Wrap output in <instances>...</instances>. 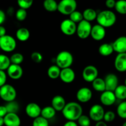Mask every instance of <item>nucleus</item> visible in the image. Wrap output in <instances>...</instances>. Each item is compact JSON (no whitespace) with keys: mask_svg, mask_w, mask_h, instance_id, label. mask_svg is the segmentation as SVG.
<instances>
[{"mask_svg":"<svg viewBox=\"0 0 126 126\" xmlns=\"http://www.w3.org/2000/svg\"><path fill=\"white\" fill-rule=\"evenodd\" d=\"M83 110L79 103L76 102H70L66 103L63 110L62 115L68 121H76L82 114Z\"/></svg>","mask_w":126,"mask_h":126,"instance_id":"nucleus-1","label":"nucleus"},{"mask_svg":"<svg viewBox=\"0 0 126 126\" xmlns=\"http://www.w3.org/2000/svg\"><path fill=\"white\" fill-rule=\"evenodd\" d=\"M97 24L105 28H109L115 24L117 17L115 14L110 10H104L97 14Z\"/></svg>","mask_w":126,"mask_h":126,"instance_id":"nucleus-2","label":"nucleus"},{"mask_svg":"<svg viewBox=\"0 0 126 126\" xmlns=\"http://www.w3.org/2000/svg\"><path fill=\"white\" fill-rule=\"evenodd\" d=\"M56 65L60 69L70 68L73 63V56L72 54L66 50L59 52L55 58Z\"/></svg>","mask_w":126,"mask_h":126,"instance_id":"nucleus-3","label":"nucleus"},{"mask_svg":"<svg viewBox=\"0 0 126 126\" xmlns=\"http://www.w3.org/2000/svg\"><path fill=\"white\" fill-rule=\"evenodd\" d=\"M17 97V91L12 85L6 84L0 87V98L7 103L16 100Z\"/></svg>","mask_w":126,"mask_h":126,"instance_id":"nucleus-4","label":"nucleus"},{"mask_svg":"<svg viewBox=\"0 0 126 126\" xmlns=\"http://www.w3.org/2000/svg\"><path fill=\"white\" fill-rule=\"evenodd\" d=\"M77 2L75 0H62L58 3L57 11L62 14L70 16L77 8Z\"/></svg>","mask_w":126,"mask_h":126,"instance_id":"nucleus-5","label":"nucleus"},{"mask_svg":"<svg viewBox=\"0 0 126 126\" xmlns=\"http://www.w3.org/2000/svg\"><path fill=\"white\" fill-rule=\"evenodd\" d=\"M17 42L12 36L6 34L0 38V49L6 52H11L16 49Z\"/></svg>","mask_w":126,"mask_h":126,"instance_id":"nucleus-6","label":"nucleus"},{"mask_svg":"<svg viewBox=\"0 0 126 126\" xmlns=\"http://www.w3.org/2000/svg\"><path fill=\"white\" fill-rule=\"evenodd\" d=\"M92 25L91 22H89L85 20H82L77 25L76 32L78 36L82 39H86L91 36Z\"/></svg>","mask_w":126,"mask_h":126,"instance_id":"nucleus-7","label":"nucleus"},{"mask_svg":"<svg viewBox=\"0 0 126 126\" xmlns=\"http://www.w3.org/2000/svg\"><path fill=\"white\" fill-rule=\"evenodd\" d=\"M98 69L94 65H87L84 68L82 76L84 80L86 82H92L96 78H98Z\"/></svg>","mask_w":126,"mask_h":126,"instance_id":"nucleus-8","label":"nucleus"},{"mask_svg":"<svg viewBox=\"0 0 126 126\" xmlns=\"http://www.w3.org/2000/svg\"><path fill=\"white\" fill-rule=\"evenodd\" d=\"M105 110L102 105L95 104L91 107L89 110V118L95 122L101 121L103 119Z\"/></svg>","mask_w":126,"mask_h":126,"instance_id":"nucleus-9","label":"nucleus"},{"mask_svg":"<svg viewBox=\"0 0 126 126\" xmlns=\"http://www.w3.org/2000/svg\"><path fill=\"white\" fill-rule=\"evenodd\" d=\"M77 25L69 18L63 20L61 22L60 28L61 32L66 36H72L76 32Z\"/></svg>","mask_w":126,"mask_h":126,"instance_id":"nucleus-10","label":"nucleus"},{"mask_svg":"<svg viewBox=\"0 0 126 126\" xmlns=\"http://www.w3.org/2000/svg\"><path fill=\"white\" fill-rule=\"evenodd\" d=\"M104 81L105 84L106 91L114 92L118 86V78L114 73L108 74L105 78Z\"/></svg>","mask_w":126,"mask_h":126,"instance_id":"nucleus-11","label":"nucleus"},{"mask_svg":"<svg viewBox=\"0 0 126 126\" xmlns=\"http://www.w3.org/2000/svg\"><path fill=\"white\" fill-rule=\"evenodd\" d=\"M92 97V92L89 87L80 88L76 92V98L81 103H87Z\"/></svg>","mask_w":126,"mask_h":126,"instance_id":"nucleus-12","label":"nucleus"},{"mask_svg":"<svg viewBox=\"0 0 126 126\" xmlns=\"http://www.w3.org/2000/svg\"><path fill=\"white\" fill-rule=\"evenodd\" d=\"M7 73L12 79L18 80L23 76V71L20 65L11 64L7 70Z\"/></svg>","mask_w":126,"mask_h":126,"instance_id":"nucleus-13","label":"nucleus"},{"mask_svg":"<svg viewBox=\"0 0 126 126\" xmlns=\"http://www.w3.org/2000/svg\"><path fill=\"white\" fill-rule=\"evenodd\" d=\"M41 108L37 103L32 102L28 104L25 107V113L28 117L33 119L38 118L41 116Z\"/></svg>","mask_w":126,"mask_h":126,"instance_id":"nucleus-14","label":"nucleus"},{"mask_svg":"<svg viewBox=\"0 0 126 126\" xmlns=\"http://www.w3.org/2000/svg\"><path fill=\"white\" fill-rule=\"evenodd\" d=\"M106 36V30L104 27L98 24L92 26L91 32V36L95 41H100L104 39Z\"/></svg>","mask_w":126,"mask_h":126,"instance_id":"nucleus-15","label":"nucleus"},{"mask_svg":"<svg viewBox=\"0 0 126 126\" xmlns=\"http://www.w3.org/2000/svg\"><path fill=\"white\" fill-rule=\"evenodd\" d=\"M100 100L103 105L111 106L115 103L116 98L114 92L105 91L100 95Z\"/></svg>","mask_w":126,"mask_h":126,"instance_id":"nucleus-16","label":"nucleus"},{"mask_svg":"<svg viewBox=\"0 0 126 126\" xmlns=\"http://www.w3.org/2000/svg\"><path fill=\"white\" fill-rule=\"evenodd\" d=\"M75 77H76V75H75V71L71 68L62 69L60 76H59L62 81L67 84L73 82Z\"/></svg>","mask_w":126,"mask_h":126,"instance_id":"nucleus-17","label":"nucleus"},{"mask_svg":"<svg viewBox=\"0 0 126 126\" xmlns=\"http://www.w3.org/2000/svg\"><path fill=\"white\" fill-rule=\"evenodd\" d=\"M111 44L114 51L118 54L126 53V36H122L119 37Z\"/></svg>","mask_w":126,"mask_h":126,"instance_id":"nucleus-18","label":"nucleus"},{"mask_svg":"<svg viewBox=\"0 0 126 126\" xmlns=\"http://www.w3.org/2000/svg\"><path fill=\"white\" fill-rule=\"evenodd\" d=\"M114 67L119 72L126 71V53L118 54L114 59Z\"/></svg>","mask_w":126,"mask_h":126,"instance_id":"nucleus-19","label":"nucleus"},{"mask_svg":"<svg viewBox=\"0 0 126 126\" xmlns=\"http://www.w3.org/2000/svg\"><path fill=\"white\" fill-rule=\"evenodd\" d=\"M4 124L6 126H20V118L17 113H7L4 117Z\"/></svg>","mask_w":126,"mask_h":126,"instance_id":"nucleus-20","label":"nucleus"},{"mask_svg":"<svg viewBox=\"0 0 126 126\" xmlns=\"http://www.w3.org/2000/svg\"><path fill=\"white\" fill-rule=\"evenodd\" d=\"M66 104L65 98L61 95L54 96L51 101V107L56 111H62Z\"/></svg>","mask_w":126,"mask_h":126,"instance_id":"nucleus-21","label":"nucleus"},{"mask_svg":"<svg viewBox=\"0 0 126 126\" xmlns=\"http://www.w3.org/2000/svg\"><path fill=\"white\" fill-rule=\"evenodd\" d=\"M16 38L18 41L22 42H25L29 39L30 36V32L29 30L25 27L20 28L16 31Z\"/></svg>","mask_w":126,"mask_h":126,"instance_id":"nucleus-22","label":"nucleus"},{"mask_svg":"<svg viewBox=\"0 0 126 126\" xmlns=\"http://www.w3.org/2000/svg\"><path fill=\"white\" fill-rule=\"evenodd\" d=\"M114 52L111 43H103L98 47V52L104 57L110 56Z\"/></svg>","mask_w":126,"mask_h":126,"instance_id":"nucleus-23","label":"nucleus"},{"mask_svg":"<svg viewBox=\"0 0 126 126\" xmlns=\"http://www.w3.org/2000/svg\"><path fill=\"white\" fill-rule=\"evenodd\" d=\"M55 114H56V111L51 106L45 107L43 109H41V116L45 118L47 120L54 118Z\"/></svg>","mask_w":126,"mask_h":126,"instance_id":"nucleus-24","label":"nucleus"},{"mask_svg":"<svg viewBox=\"0 0 126 126\" xmlns=\"http://www.w3.org/2000/svg\"><path fill=\"white\" fill-rule=\"evenodd\" d=\"M83 16V19L89 22H91L96 20L97 17V13L95 9L92 8H87L82 13Z\"/></svg>","mask_w":126,"mask_h":126,"instance_id":"nucleus-25","label":"nucleus"},{"mask_svg":"<svg viewBox=\"0 0 126 126\" xmlns=\"http://www.w3.org/2000/svg\"><path fill=\"white\" fill-rule=\"evenodd\" d=\"M92 83V87H93L95 91L100 92H103L105 91H106L105 84V81L103 79L98 77Z\"/></svg>","mask_w":126,"mask_h":126,"instance_id":"nucleus-26","label":"nucleus"},{"mask_svg":"<svg viewBox=\"0 0 126 126\" xmlns=\"http://www.w3.org/2000/svg\"><path fill=\"white\" fill-rule=\"evenodd\" d=\"M116 99L124 100L126 99V86L125 85H118L114 91Z\"/></svg>","mask_w":126,"mask_h":126,"instance_id":"nucleus-27","label":"nucleus"},{"mask_svg":"<svg viewBox=\"0 0 126 126\" xmlns=\"http://www.w3.org/2000/svg\"><path fill=\"white\" fill-rule=\"evenodd\" d=\"M43 7L46 11L53 12L57 11L58 3L55 0H45L43 2Z\"/></svg>","mask_w":126,"mask_h":126,"instance_id":"nucleus-28","label":"nucleus"},{"mask_svg":"<svg viewBox=\"0 0 126 126\" xmlns=\"http://www.w3.org/2000/svg\"><path fill=\"white\" fill-rule=\"evenodd\" d=\"M60 71H61V69H60V68L58 67L56 65H51V66L48 68L47 73L48 76H49L50 79H55L59 78Z\"/></svg>","mask_w":126,"mask_h":126,"instance_id":"nucleus-29","label":"nucleus"},{"mask_svg":"<svg viewBox=\"0 0 126 126\" xmlns=\"http://www.w3.org/2000/svg\"><path fill=\"white\" fill-rule=\"evenodd\" d=\"M11 64L10 59L8 56L4 54H0V70H7Z\"/></svg>","mask_w":126,"mask_h":126,"instance_id":"nucleus-30","label":"nucleus"},{"mask_svg":"<svg viewBox=\"0 0 126 126\" xmlns=\"http://www.w3.org/2000/svg\"><path fill=\"white\" fill-rule=\"evenodd\" d=\"M10 61L11 64H14V65H18L22 63L24 60V57L21 53H14L11 56Z\"/></svg>","mask_w":126,"mask_h":126,"instance_id":"nucleus-31","label":"nucleus"},{"mask_svg":"<svg viewBox=\"0 0 126 126\" xmlns=\"http://www.w3.org/2000/svg\"><path fill=\"white\" fill-rule=\"evenodd\" d=\"M116 11L121 14H126V0H119L116 1L114 6Z\"/></svg>","mask_w":126,"mask_h":126,"instance_id":"nucleus-32","label":"nucleus"},{"mask_svg":"<svg viewBox=\"0 0 126 126\" xmlns=\"http://www.w3.org/2000/svg\"><path fill=\"white\" fill-rule=\"evenodd\" d=\"M5 107L7 110V113H17L19 110V105L15 100L8 102Z\"/></svg>","mask_w":126,"mask_h":126,"instance_id":"nucleus-33","label":"nucleus"},{"mask_svg":"<svg viewBox=\"0 0 126 126\" xmlns=\"http://www.w3.org/2000/svg\"><path fill=\"white\" fill-rule=\"evenodd\" d=\"M69 16H70L69 19L71 20L72 22H73L76 24L77 23H79L80 22H81L83 20L82 13H81L79 11H76V10L74 11V12H73Z\"/></svg>","mask_w":126,"mask_h":126,"instance_id":"nucleus-34","label":"nucleus"},{"mask_svg":"<svg viewBox=\"0 0 126 126\" xmlns=\"http://www.w3.org/2000/svg\"><path fill=\"white\" fill-rule=\"evenodd\" d=\"M117 114L122 119H126V101L122 102L118 106Z\"/></svg>","mask_w":126,"mask_h":126,"instance_id":"nucleus-35","label":"nucleus"},{"mask_svg":"<svg viewBox=\"0 0 126 126\" xmlns=\"http://www.w3.org/2000/svg\"><path fill=\"white\" fill-rule=\"evenodd\" d=\"M32 126H49V123L48 120L40 116L33 119Z\"/></svg>","mask_w":126,"mask_h":126,"instance_id":"nucleus-36","label":"nucleus"},{"mask_svg":"<svg viewBox=\"0 0 126 126\" xmlns=\"http://www.w3.org/2000/svg\"><path fill=\"white\" fill-rule=\"evenodd\" d=\"M27 17V10L19 8L17 10L16 12V19L20 22L24 21Z\"/></svg>","mask_w":126,"mask_h":126,"instance_id":"nucleus-37","label":"nucleus"},{"mask_svg":"<svg viewBox=\"0 0 126 126\" xmlns=\"http://www.w3.org/2000/svg\"><path fill=\"white\" fill-rule=\"evenodd\" d=\"M78 123L80 126H91V119L87 116L82 114L78 119Z\"/></svg>","mask_w":126,"mask_h":126,"instance_id":"nucleus-38","label":"nucleus"},{"mask_svg":"<svg viewBox=\"0 0 126 126\" xmlns=\"http://www.w3.org/2000/svg\"><path fill=\"white\" fill-rule=\"evenodd\" d=\"M33 1L32 0H18L17 4L20 8L27 10L33 5Z\"/></svg>","mask_w":126,"mask_h":126,"instance_id":"nucleus-39","label":"nucleus"},{"mask_svg":"<svg viewBox=\"0 0 126 126\" xmlns=\"http://www.w3.org/2000/svg\"><path fill=\"white\" fill-rule=\"evenodd\" d=\"M116 118V114L112 111H108L107 112H105L103 119H104L105 123H110L113 121Z\"/></svg>","mask_w":126,"mask_h":126,"instance_id":"nucleus-40","label":"nucleus"},{"mask_svg":"<svg viewBox=\"0 0 126 126\" xmlns=\"http://www.w3.org/2000/svg\"><path fill=\"white\" fill-rule=\"evenodd\" d=\"M31 59L34 62L39 63L41 62L42 60H43V56L39 52H33L31 54Z\"/></svg>","mask_w":126,"mask_h":126,"instance_id":"nucleus-41","label":"nucleus"},{"mask_svg":"<svg viewBox=\"0 0 126 126\" xmlns=\"http://www.w3.org/2000/svg\"><path fill=\"white\" fill-rule=\"evenodd\" d=\"M7 81V74L4 71L0 70V87L3 86L6 84Z\"/></svg>","mask_w":126,"mask_h":126,"instance_id":"nucleus-42","label":"nucleus"},{"mask_svg":"<svg viewBox=\"0 0 126 126\" xmlns=\"http://www.w3.org/2000/svg\"><path fill=\"white\" fill-rule=\"evenodd\" d=\"M116 1L114 0H107L105 2V6L109 9H111L114 7Z\"/></svg>","mask_w":126,"mask_h":126,"instance_id":"nucleus-43","label":"nucleus"},{"mask_svg":"<svg viewBox=\"0 0 126 126\" xmlns=\"http://www.w3.org/2000/svg\"><path fill=\"white\" fill-rule=\"evenodd\" d=\"M7 114V110L5 106L0 105V117L4 118Z\"/></svg>","mask_w":126,"mask_h":126,"instance_id":"nucleus-44","label":"nucleus"},{"mask_svg":"<svg viewBox=\"0 0 126 126\" xmlns=\"http://www.w3.org/2000/svg\"><path fill=\"white\" fill-rule=\"evenodd\" d=\"M5 20H6V14L2 10L0 9V25H2Z\"/></svg>","mask_w":126,"mask_h":126,"instance_id":"nucleus-45","label":"nucleus"},{"mask_svg":"<svg viewBox=\"0 0 126 126\" xmlns=\"http://www.w3.org/2000/svg\"><path fill=\"white\" fill-rule=\"evenodd\" d=\"M6 34V29L4 26L0 25V38Z\"/></svg>","mask_w":126,"mask_h":126,"instance_id":"nucleus-46","label":"nucleus"},{"mask_svg":"<svg viewBox=\"0 0 126 126\" xmlns=\"http://www.w3.org/2000/svg\"><path fill=\"white\" fill-rule=\"evenodd\" d=\"M63 126H78L77 123L75 121H68L66 123L64 124Z\"/></svg>","mask_w":126,"mask_h":126,"instance_id":"nucleus-47","label":"nucleus"},{"mask_svg":"<svg viewBox=\"0 0 126 126\" xmlns=\"http://www.w3.org/2000/svg\"><path fill=\"white\" fill-rule=\"evenodd\" d=\"M95 126H108V125H107V124L105 121H101L97 122Z\"/></svg>","mask_w":126,"mask_h":126,"instance_id":"nucleus-48","label":"nucleus"},{"mask_svg":"<svg viewBox=\"0 0 126 126\" xmlns=\"http://www.w3.org/2000/svg\"><path fill=\"white\" fill-rule=\"evenodd\" d=\"M4 125V118L0 117V126H3Z\"/></svg>","mask_w":126,"mask_h":126,"instance_id":"nucleus-49","label":"nucleus"},{"mask_svg":"<svg viewBox=\"0 0 126 126\" xmlns=\"http://www.w3.org/2000/svg\"><path fill=\"white\" fill-rule=\"evenodd\" d=\"M122 126H126V121L124 122V123H123V125H122Z\"/></svg>","mask_w":126,"mask_h":126,"instance_id":"nucleus-50","label":"nucleus"},{"mask_svg":"<svg viewBox=\"0 0 126 126\" xmlns=\"http://www.w3.org/2000/svg\"><path fill=\"white\" fill-rule=\"evenodd\" d=\"M124 85H125V86H126V78L125 79V81H124Z\"/></svg>","mask_w":126,"mask_h":126,"instance_id":"nucleus-51","label":"nucleus"},{"mask_svg":"<svg viewBox=\"0 0 126 126\" xmlns=\"http://www.w3.org/2000/svg\"><path fill=\"white\" fill-rule=\"evenodd\" d=\"M0 50H1V49H0Z\"/></svg>","mask_w":126,"mask_h":126,"instance_id":"nucleus-52","label":"nucleus"}]
</instances>
